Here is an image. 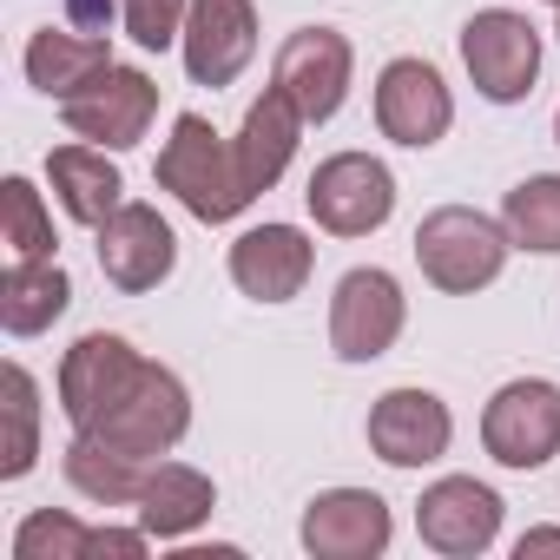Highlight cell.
Here are the masks:
<instances>
[{"instance_id": "28", "label": "cell", "mask_w": 560, "mask_h": 560, "mask_svg": "<svg viewBox=\"0 0 560 560\" xmlns=\"http://www.w3.org/2000/svg\"><path fill=\"white\" fill-rule=\"evenodd\" d=\"M185 14H191V0H119V27H126V40L145 47V54L178 47Z\"/></svg>"}, {"instance_id": "11", "label": "cell", "mask_w": 560, "mask_h": 560, "mask_svg": "<svg viewBox=\"0 0 560 560\" xmlns=\"http://www.w3.org/2000/svg\"><path fill=\"white\" fill-rule=\"evenodd\" d=\"M93 250H100L106 284L126 291V298L159 291L165 277H172V264H178V237H172V224L159 218V205H139V198H126V205L93 231Z\"/></svg>"}, {"instance_id": "19", "label": "cell", "mask_w": 560, "mask_h": 560, "mask_svg": "<svg viewBox=\"0 0 560 560\" xmlns=\"http://www.w3.org/2000/svg\"><path fill=\"white\" fill-rule=\"evenodd\" d=\"M113 67V34H86V27H40L27 40V86L47 100H73L80 86H93Z\"/></svg>"}, {"instance_id": "17", "label": "cell", "mask_w": 560, "mask_h": 560, "mask_svg": "<svg viewBox=\"0 0 560 560\" xmlns=\"http://www.w3.org/2000/svg\"><path fill=\"white\" fill-rule=\"evenodd\" d=\"M139 363H145V357H139L126 337H113V330H86V337L60 357V376H54L67 422H73V429H93V422L113 409V396L132 383Z\"/></svg>"}, {"instance_id": "20", "label": "cell", "mask_w": 560, "mask_h": 560, "mask_svg": "<svg viewBox=\"0 0 560 560\" xmlns=\"http://www.w3.org/2000/svg\"><path fill=\"white\" fill-rule=\"evenodd\" d=\"M211 508H218V488H211L205 468L165 462V455L152 462L145 494H139V527H145L152 540H185V534H198V527L211 521Z\"/></svg>"}, {"instance_id": "1", "label": "cell", "mask_w": 560, "mask_h": 560, "mask_svg": "<svg viewBox=\"0 0 560 560\" xmlns=\"http://www.w3.org/2000/svg\"><path fill=\"white\" fill-rule=\"evenodd\" d=\"M152 178L198 224H231L237 211H250V191H244V172H237L231 139L211 119H198V113H178L172 119V139L159 145V172Z\"/></svg>"}, {"instance_id": "25", "label": "cell", "mask_w": 560, "mask_h": 560, "mask_svg": "<svg viewBox=\"0 0 560 560\" xmlns=\"http://www.w3.org/2000/svg\"><path fill=\"white\" fill-rule=\"evenodd\" d=\"M0 409H8V448H0V481H21L40 455V383L27 376V363L0 370Z\"/></svg>"}, {"instance_id": "3", "label": "cell", "mask_w": 560, "mask_h": 560, "mask_svg": "<svg viewBox=\"0 0 560 560\" xmlns=\"http://www.w3.org/2000/svg\"><path fill=\"white\" fill-rule=\"evenodd\" d=\"M185 429H191V389L165 370V363H139L132 370V383L113 396V409L93 422V429H73V435H100V442H113V448H126V455H145V462H159V455H172L178 442H185Z\"/></svg>"}, {"instance_id": "21", "label": "cell", "mask_w": 560, "mask_h": 560, "mask_svg": "<svg viewBox=\"0 0 560 560\" xmlns=\"http://www.w3.org/2000/svg\"><path fill=\"white\" fill-rule=\"evenodd\" d=\"M47 178H54L60 211L73 224H86V231H100L126 205V178L106 159V145H60V152H47Z\"/></svg>"}, {"instance_id": "24", "label": "cell", "mask_w": 560, "mask_h": 560, "mask_svg": "<svg viewBox=\"0 0 560 560\" xmlns=\"http://www.w3.org/2000/svg\"><path fill=\"white\" fill-rule=\"evenodd\" d=\"M501 224H508V244H514V250L553 257V250H560V172L521 178V185L501 198Z\"/></svg>"}, {"instance_id": "13", "label": "cell", "mask_w": 560, "mask_h": 560, "mask_svg": "<svg viewBox=\"0 0 560 560\" xmlns=\"http://www.w3.org/2000/svg\"><path fill=\"white\" fill-rule=\"evenodd\" d=\"M191 86H231L257 60V8L250 0H191L185 34H178Z\"/></svg>"}, {"instance_id": "32", "label": "cell", "mask_w": 560, "mask_h": 560, "mask_svg": "<svg viewBox=\"0 0 560 560\" xmlns=\"http://www.w3.org/2000/svg\"><path fill=\"white\" fill-rule=\"evenodd\" d=\"M547 8H560V0H547Z\"/></svg>"}, {"instance_id": "14", "label": "cell", "mask_w": 560, "mask_h": 560, "mask_svg": "<svg viewBox=\"0 0 560 560\" xmlns=\"http://www.w3.org/2000/svg\"><path fill=\"white\" fill-rule=\"evenodd\" d=\"M448 442H455V416H448V402L435 389L402 383V389L376 396V409H370V448H376V462H389V468H429V462L448 455Z\"/></svg>"}, {"instance_id": "26", "label": "cell", "mask_w": 560, "mask_h": 560, "mask_svg": "<svg viewBox=\"0 0 560 560\" xmlns=\"http://www.w3.org/2000/svg\"><path fill=\"white\" fill-rule=\"evenodd\" d=\"M0 237H8V250L14 257H54V211H47V198L34 191V178H8L0 185Z\"/></svg>"}, {"instance_id": "22", "label": "cell", "mask_w": 560, "mask_h": 560, "mask_svg": "<svg viewBox=\"0 0 560 560\" xmlns=\"http://www.w3.org/2000/svg\"><path fill=\"white\" fill-rule=\"evenodd\" d=\"M67 304H73V277L54 257H14L8 277H0V324H8V337L54 330Z\"/></svg>"}, {"instance_id": "15", "label": "cell", "mask_w": 560, "mask_h": 560, "mask_svg": "<svg viewBox=\"0 0 560 560\" xmlns=\"http://www.w3.org/2000/svg\"><path fill=\"white\" fill-rule=\"evenodd\" d=\"M304 553L311 560H376L396 534L389 501L376 488H324L304 508Z\"/></svg>"}, {"instance_id": "10", "label": "cell", "mask_w": 560, "mask_h": 560, "mask_svg": "<svg viewBox=\"0 0 560 560\" xmlns=\"http://www.w3.org/2000/svg\"><path fill=\"white\" fill-rule=\"evenodd\" d=\"M416 534L442 560H475L501 540V494L475 475H442L416 501Z\"/></svg>"}, {"instance_id": "30", "label": "cell", "mask_w": 560, "mask_h": 560, "mask_svg": "<svg viewBox=\"0 0 560 560\" xmlns=\"http://www.w3.org/2000/svg\"><path fill=\"white\" fill-rule=\"evenodd\" d=\"M534 553H560V527H527L514 540V560H534Z\"/></svg>"}, {"instance_id": "31", "label": "cell", "mask_w": 560, "mask_h": 560, "mask_svg": "<svg viewBox=\"0 0 560 560\" xmlns=\"http://www.w3.org/2000/svg\"><path fill=\"white\" fill-rule=\"evenodd\" d=\"M553 139H560V113H553Z\"/></svg>"}, {"instance_id": "12", "label": "cell", "mask_w": 560, "mask_h": 560, "mask_svg": "<svg viewBox=\"0 0 560 560\" xmlns=\"http://www.w3.org/2000/svg\"><path fill=\"white\" fill-rule=\"evenodd\" d=\"M448 126H455V93L429 60L402 54L376 73V132L383 139H396L409 152H429V145L448 139Z\"/></svg>"}, {"instance_id": "2", "label": "cell", "mask_w": 560, "mask_h": 560, "mask_svg": "<svg viewBox=\"0 0 560 560\" xmlns=\"http://www.w3.org/2000/svg\"><path fill=\"white\" fill-rule=\"evenodd\" d=\"M508 224L475 211V205H435L422 224H416V264L435 291L448 298H475L488 291L494 277L508 270Z\"/></svg>"}, {"instance_id": "16", "label": "cell", "mask_w": 560, "mask_h": 560, "mask_svg": "<svg viewBox=\"0 0 560 560\" xmlns=\"http://www.w3.org/2000/svg\"><path fill=\"white\" fill-rule=\"evenodd\" d=\"M317 270V244L298 224H250L231 244V284L250 304H291Z\"/></svg>"}, {"instance_id": "4", "label": "cell", "mask_w": 560, "mask_h": 560, "mask_svg": "<svg viewBox=\"0 0 560 560\" xmlns=\"http://www.w3.org/2000/svg\"><path fill=\"white\" fill-rule=\"evenodd\" d=\"M304 205H311L317 231H330V237H370L396 211V172L376 152H330L311 172Z\"/></svg>"}, {"instance_id": "18", "label": "cell", "mask_w": 560, "mask_h": 560, "mask_svg": "<svg viewBox=\"0 0 560 560\" xmlns=\"http://www.w3.org/2000/svg\"><path fill=\"white\" fill-rule=\"evenodd\" d=\"M298 139H304V113H298L284 93H277V86H264V100H250V113H244V126H237V139H231L250 198H264L277 178L291 172Z\"/></svg>"}, {"instance_id": "7", "label": "cell", "mask_w": 560, "mask_h": 560, "mask_svg": "<svg viewBox=\"0 0 560 560\" xmlns=\"http://www.w3.org/2000/svg\"><path fill=\"white\" fill-rule=\"evenodd\" d=\"M402 324H409V298H402V284L383 264L343 270V284L330 298V350H337V363H376V357H389L396 337H402Z\"/></svg>"}, {"instance_id": "9", "label": "cell", "mask_w": 560, "mask_h": 560, "mask_svg": "<svg viewBox=\"0 0 560 560\" xmlns=\"http://www.w3.org/2000/svg\"><path fill=\"white\" fill-rule=\"evenodd\" d=\"M350 73H357V54L337 27H298L270 60V86L304 113V126H324V119L343 113Z\"/></svg>"}, {"instance_id": "23", "label": "cell", "mask_w": 560, "mask_h": 560, "mask_svg": "<svg viewBox=\"0 0 560 560\" xmlns=\"http://www.w3.org/2000/svg\"><path fill=\"white\" fill-rule=\"evenodd\" d=\"M60 468H67V481H73L86 501H100V508H139L145 475H152L145 455H126V448H113V442H100V435H73Z\"/></svg>"}, {"instance_id": "33", "label": "cell", "mask_w": 560, "mask_h": 560, "mask_svg": "<svg viewBox=\"0 0 560 560\" xmlns=\"http://www.w3.org/2000/svg\"><path fill=\"white\" fill-rule=\"evenodd\" d=\"M553 34H560V27H553Z\"/></svg>"}, {"instance_id": "8", "label": "cell", "mask_w": 560, "mask_h": 560, "mask_svg": "<svg viewBox=\"0 0 560 560\" xmlns=\"http://www.w3.org/2000/svg\"><path fill=\"white\" fill-rule=\"evenodd\" d=\"M60 119H67V132L86 139V145L132 152V145L152 132V119H159V80L113 60L93 86H80L73 100H60Z\"/></svg>"}, {"instance_id": "5", "label": "cell", "mask_w": 560, "mask_h": 560, "mask_svg": "<svg viewBox=\"0 0 560 560\" xmlns=\"http://www.w3.org/2000/svg\"><path fill=\"white\" fill-rule=\"evenodd\" d=\"M462 67L488 106H521L540 80V34L514 8H481L462 27Z\"/></svg>"}, {"instance_id": "29", "label": "cell", "mask_w": 560, "mask_h": 560, "mask_svg": "<svg viewBox=\"0 0 560 560\" xmlns=\"http://www.w3.org/2000/svg\"><path fill=\"white\" fill-rule=\"evenodd\" d=\"M113 14H119V0H67V21L86 27V34H106Z\"/></svg>"}, {"instance_id": "27", "label": "cell", "mask_w": 560, "mask_h": 560, "mask_svg": "<svg viewBox=\"0 0 560 560\" xmlns=\"http://www.w3.org/2000/svg\"><path fill=\"white\" fill-rule=\"evenodd\" d=\"M14 560H93V527L67 508H34L14 527Z\"/></svg>"}, {"instance_id": "6", "label": "cell", "mask_w": 560, "mask_h": 560, "mask_svg": "<svg viewBox=\"0 0 560 560\" xmlns=\"http://www.w3.org/2000/svg\"><path fill=\"white\" fill-rule=\"evenodd\" d=\"M481 448L501 468H547L560 455V383L547 376H514L488 396L481 409Z\"/></svg>"}]
</instances>
